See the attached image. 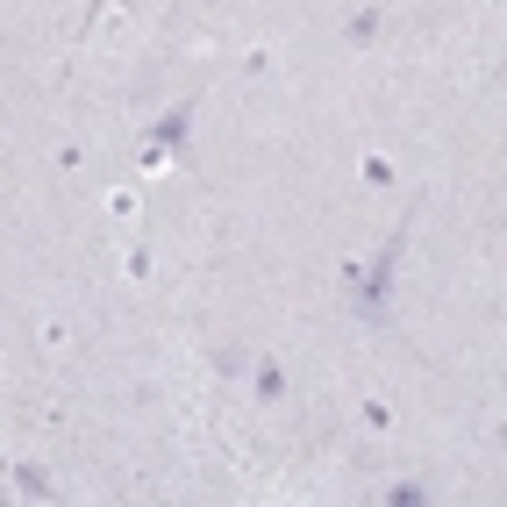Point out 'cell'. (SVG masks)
Returning <instances> with one entry per match:
<instances>
[{
	"label": "cell",
	"instance_id": "obj_1",
	"mask_svg": "<svg viewBox=\"0 0 507 507\" xmlns=\"http://www.w3.org/2000/svg\"><path fill=\"white\" fill-rule=\"evenodd\" d=\"M400 243H408V222H400V229L386 236L379 264L350 279V307H357V315H386V294H393V264H400Z\"/></svg>",
	"mask_w": 507,
	"mask_h": 507
},
{
	"label": "cell",
	"instance_id": "obj_2",
	"mask_svg": "<svg viewBox=\"0 0 507 507\" xmlns=\"http://www.w3.org/2000/svg\"><path fill=\"white\" fill-rule=\"evenodd\" d=\"M186 129H193V108H171L165 122L150 129V150H179V143H186Z\"/></svg>",
	"mask_w": 507,
	"mask_h": 507
},
{
	"label": "cell",
	"instance_id": "obj_3",
	"mask_svg": "<svg viewBox=\"0 0 507 507\" xmlns=\"http://www.w3.org/2000/svg\"><path fill=\"white\" fill-rule=\"evenodd\" d=\"M257 400H286V372H279L272 357L257 365Z\"/></svg>",
	"mask_w": 507,
	"mask_h": 507
},
{
	"label": "cell",
	"instance_id": "obj_4",
	"mask_svg": "<svg viewBox=\"0 0 507 507\" xmlns=\"http://www.w3.org/2000/svg\"><path fill=\"white\" fill-rule=\"evenodd\" d=\"M379 22H386L379 7H357V15H350V29H343V36H350V43H365V36H379Z\"/></svg>",
	"mask_w": 507,
	"mask_h": 507
},
{
	"label": "cell",
	"instance_id": "obj_5",
	"mask_svg": "<svg viewBox=\"0 0 507 507\" xmlns=\"http://www.w3.org/2000/svg\"><path fill=\"white\" fill-rule=\"evenodd\" d=\"M386 501H393V507H422L429 486H422V479H400V486H386Z\"/></svg>",
	"mask_w": 507,
	"mask_h": 507
},
{
	"label": "cell",
	"instance_id": "obj_6",
	"mask_svg": "<svg viewBox=\"0 0 507 507\" xmlns=\"http://www.w3.org/2000/svg\"><path fill=\"white\" fill-rule=\"evenodd\" d=\"M365 429H379V436H386V429H393V408H386V400H365Z\"/></svg>",
	"mask_w": 507,
	"mask_h": 507
}]
</instances>
